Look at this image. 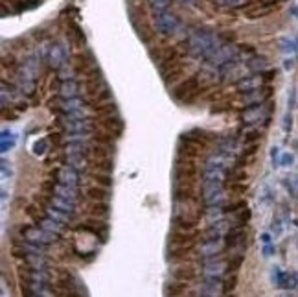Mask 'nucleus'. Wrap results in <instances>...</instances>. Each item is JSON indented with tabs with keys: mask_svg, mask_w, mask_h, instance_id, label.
Masks as SVG:
<instances>
[{
	"mask_svg": "<svg viewBox=\"0 0 298 297\" xmlns=\"http://www.w3.org/2000/svg\"><path fill=\"white\" fill-rule=\"evenodd\" d=\"M223 39L214 32H192L188 37V52L195 59H208L217 46L223 44Z\"/></svg>",
	"mask_w": 298,
	"mask_h": 297,
	"instance_id": "f257e3e1",
	"label": "nucleus"
},
{
	"mask_svg": "<svg viewBox=\"0 0 298 297\" xmlns=\"http://www.w3.org/2000/svg\"><path fill=\"white\" fill-rule=\"evenodd\" d=\"M202 192H204V201L208 207H221L227 199L221 181H204Z\"/></svg>",
	"mask_w": 298,
	"mask_h": 297,
	"instance_id": "f03ea898",
	"label": "nucleus"
},
{
	"mask_svg": "<svg viewBox=\"0 0 298 297\" xmlns=\"http://www.w3.org/2000/svg\"><path fill=\"white\" fill-rule=\"evenodd\" d=\"M59 107H61L65 118H87V114H85V102L79 96L61 100Z\"/></svg>",
	"mask_w": 298,
	"mask_h": 297,
	"instance_id": "7ed1b4c3",
	"label": "nucleus"
},
{
	"mask_svg": "<svg viewBox=\"0 0 298 297\" xmlns=\"http://www.w3.org/2000/svg\"><path fill=\"white\" fill-rule=\"evenodd\" d=\"M157 28L166 34V36H173L180 30V21L179 17L169 11H162V13L157 15Z\"/></svg>",
	"mask_w": 298,
	"mask_h": 297,
	"instance_id": "20e7f679",
	"label": "nucleus"
},
{
	"mask_svg": "<svg viewBox=\"0 0 298 297\" xmlns=\"http://www.w3.org/2000/svg\"><path fill=\"white\" fill-rule=\"evenodd\" d=\"M24 238L35 246H48L52 242H56V234L48 233V231H44L42 227H28L26 231H24Z\"/></svg>",
	"mask_w": 298,
	"mask_h": 297,
	"instance_id": "39448f33",
	"label": "nucleus"
},
{
	"mask_svg": "<svg viewBox=\"0 0 298 297\" xmlns=\"http://www.w3.org/2000/svg\"><path fill=\"white\" fill-rule=\"evenodd\" d=\"M204 277H215V279H223L225 275V260L221 257H210L204 259Z\"/></svg>",
	"mask_w": 298,
	"mask_h": 297,
	"instance_id": "423d86ee",
	"label": "nucleus"
},
{
	"mask_svg": "<svg viewBox=\"0 0 298 297\" xmlns=\"http://www.w3.org/2000/svg\"><path fill=\"white\" fill-rule=\"evenodd\" d=\"M225 292V284L223 279H215V277H204V283L201 286L202 297H221Z\"/></svg>",
	"mask_w": 298,
	"mask_h": 297,
	"instance_id": "0eeeda50",
	"label": "nucleus"
},
{
	"mask_svg": "<svg viewBox=\"0 0 298 297\" xmlns=\"http://www.w3.org/2000/svg\"><path fill=\"white\" fill-rule=\"evenodd\" d=\"M267 118H269V109L264 104L262 106H252L243 113V122L245 124H260V122L267 120Z\"/></svg>",
	"mask_w": 298,
	"mask_h": 297,
	"instance_id": "6e6552de",
	"label": "nucleus"
},
{
	"mask_svg": "<svg viewBox=\"0 0 298 297\" xmlns=\"http://www.w3.org/2000/svg\"><path fill=\"white\" fill-rule=\"evenodd\" d=\"M264 76L262 74H249V76H245L243 79L237 81V91L241 92H252V91H258V89H262L264 87Z\"/></svg>",
	"mask_w": 298,
	"mask_h": 297,
	"instance_id": "1a4fd4ad",
	"label": "nucleus"
},
{
	"mask_svg": "<svg viewBox=\"0 0 298 297\" xmlns=\"http://www.w3.org/2000/svg\"><path fill=\"white\" fill-rule=\"evenodd\" d=\"M46 59H48V65L52 69H61L63 65L66 63V50H65V46L63 44H52Z\"/></svg>",
	"mask_w": 298,
	"mask_h": 297,
	"instance_id": "9d476101",
	"label": "nucleus"
},
{
	"mask_svg": "<svg viewBox=\"0 0 298 297\" xmlns=\"http://www.w3.org/2000/svg\"><path fill=\"white\" fill-rule=\"evenodd\" d=\"M57 183L61 185H66V186H72V188H77V185H79V174H77V170H74L72 166H63L59 170V174H57Z\"/></svg>",
	"mask_w": 298,
	"mask_h": 297,
	"instance_id": "9b49d317",
	"label": "nucleus"
},
{
	"mask_svg": "<svg viewBox=\"0 0 298 297\" xmlns=\"http://www.w3.org/2000/svg\"><path fill=\"white\" fill-rule=\"evenodd\" d=\"M79 94V83L76 79H65L59 83V96L61 100H66V98H76Z\"/></svg>",
	"mask_w": 298,
	"mask_h": 297,
	"instance_id": "f8f14e48",
	"label": "nucleus"
},
{
	"mask_svg": "<svg viewBox=\"0 0 298 297\" xmlns=\"http://www.w3.org/2000/svg\"><path fill=\"white\" fill-rule=\"evenodd\" d=\"M223 249V240H214V238H204L201 246V255L204 259H210V257H217L221 253Z\"/></svg>",
	"mask_w": 298,
	"mask_h": 297,
	"instance_id": "ddd939ff",
	"label": "nucleus"
},
{
	"mask_svg": "<svg viewBox=\"0 0 298 297\" xmlns=\"http://www.w3.org/2000/svg\"><path fill=\"white\" fill-rule=\"evenodd\" d=\"M247 67H249L250 72H254V74H262L269 69V63H267V59L265 57H260V56H252L247 61Z\"/></svg>",
	"mask_w": 298,
	"mask_h": 297,
	"instance_id": "4468645a",
	"label": "nucleus"
},
{
	"mask_svg": "<svg viewBox=\"0 0 298 297\" xmlns=\"http://www.w3.org/2000/svg\"><path fill=\"white\" fill-rule=\"evenodd\" d=\"M66 164L77 172H81L87 168V155L85 153H66Z\"/></svg>",
	"mask_w": 298,
	"mask_h": 297,
	"instance_id": "2eb2a0df",
	"label": "nucleus"
},
{
	"mask_svg": "<svg viewBox=\"0 0 298 297\" xmlns=\"http://www.w3.org/2000/svg\"><path fill=\"white\" fill-rule=\"evenodd\" d=\"M52 207H56V209H59V211L66 212V214H70V216H72L74 211H76V203H74V201L59 198V196H54V198H52Z\"/></svg>",
	"mask_w": 298,
	"mask_h": 297,
	"instance_id": "dca6fc26",
	"label": "nucleus"
},
{
	"mask_svg": "<svg viewBox=\"0 0 298 297\" xmlns=\"http://www.w3.org/2000/svg\"><path fill=\"white\" fill-rule=\"evenodd\" d=\"M54 192H56V196H59V198L70 199V201H74V203L77 201V188H72V186L57 183L56 188H54Z\"/></svg>",
	"mask_w": 298,
	"mask_h": 297,
	"instance_id": "f3484780",
	"label": "nucleus"
},
{
	"mask_svg": "<svg viewBox=\"0 0 298 297\" xmlns=\"http://www.w3.org/2000/svg\"><path fill=\"white\" fill-rule=\"evenodd\" d=\"M280 50L284 52L285 56H295L298 50V41H295L293 37H284V39H280Z\"/></svg>",
	"mask_w": 298,
	"mask_h": 297,
	"instance_id": "a211bd4d",
	"label": "nucleus"
},
{
	"mask_svg": "<svg viewBox=\"0 0 298 297\" xmlns=\"http://www.w3.org/2000/svg\"><path fill=\"white\" fill-rule=\"evenodd\" d=\"M41 227L44 229V231H48V233L56 234V236H57V234L61 233L63 223H61V222H57V220H54V218H50V216H46V218L41 222Z\"/></svg>",
	"mask_w": 298,
	"mask_h": 297,
	"instance_id": "6ab92c4d",
	"label": "nucleus"
},
{
	"mask_svg": "<svg viewBox=\"0 0 298 297\" xmlns=\"http://www.w3.org/2000/svg\"><path fill=\"white\" fill-rule=\"evenodd\" d=\"M0 146H2V153H7L9 149H13L15 146V135L9 129H2V137H0Z\"/></svg>",
	"mask_w": 298,
	"mask_h": 297,
	"instance_id": "aec40b11",
	"label": "nucleus"
},
{
	"mask_svg": "<svg viewBox=\"0 0 298 297\" xmlns=\"http://www.w3.org/2000/svg\"><path fill=\"white\" fill-rule=\"evenodd\" d=\"M48 216H50V218L57 220V222H61L63 225H65V223H68L70 218H72L70 214H66V212L59 211V209H56V207H52V209H48Z\"/></svg>",
	"mask_w": 298,
	"mask_h": 297,
	"instance_id": "412c9836",
	"label": "nucleus"
},
{
	"mask_svg": "<svg viewBox=\"0 0 298 297\" xmlns=\"http://www.w3.org/2000/svg\"><path fill=\"white\" fill-rule=\"evenodd\" d=\"M169 2H171V0H149V6H151V9L155 11V15H159L162 13V11H166Z\"/></svg>",
	"mask_w": 298,
	"mask_h": 297,
	"instance_id": "4be33fe9",
	"label": "nucleus"
},
{
	"mask_svg": "<svg viewBox=\"0 0 298 297\" xmlns=\"http://www.w3.org/2000/svg\"><path fill=\"white\" fill-rule=\"evenodd\" d=\"M46 149H48V142H46V139H39V141L33 144V153L37 157L44 155V153H46Z\"/></svg>",
	"mask_w": 298,
	"mask_h": 297,
	"instance_id": "5701e85b",
	"label": "nucleus"
},
{
	"mask_svg": "<svg viewBox=\"0 0 298 297\" xmlns=\"http://www.w3.org/2000/svg\"><path fill=\"white\" fill-rule=\"evenodd\" d=\"M59 79H61V81H65V79H74V69H72L68 63H65L61 69H59Z\"/></svg>",
	"mask_w": 298,
	"mask_h": 297,
	"instance_id": "b1692460",
	"label": "nucleus"
},
{
	"mask_svg": "<svg viewBox=\"0 0 298 297\" xmlns=\"http://www.w3.org/2000/svg\"><path fill=\"white\" fill-rule=\"evenodd\" d=\"M293 164H295V155L289 153V151L282 153V157H280V166H284V168H291Z\"/></svg>",
	"mask_w": 298,
	"mask_h": 297,
	"instance_id": "393cba45",
	"label": "nucleus"
},
{
	"mask_svg": "<svg viewBox=\"0 0 298 297\" xmlns=\"http://www.w3.org/2000/svg\"><path fill=\"white\" fill-rule=\"evenodd\" d=\"M260 199L264 201L265 205H270L272 201H274V196H272V192H270V188L265 185L264 188H262V194H260Z\"/></svg>",
	"mask_w": 298,
	"mask_h": 297,
	"instance_id": "a878e982",
	"label": "nucleus"
},
{
	"mask_svg": "<svg viewBox=\"0 0 298 297\" xmlns=\"http://www.w3.org/2000/svg\"><path fill=\"white\" fill-rule=\"evenodd\" d=\"M282 129H284V133H291L293 131V116H291V113H287L284 116V122H282Z\"/></svg>",
	"mask_w": 298,
	"mask_h": 297,
	"instance_id": "bb28decb",
	"label": "nucleus"
},
{
	"mask_svg": "<svg viewBox=\"0 0 298 297\" xmlns=\"http://www.w3.org/2000/svg\"><path fill=\"white\" fill-rule=\"evenodd\" d=\"M280 157H282L280 148L272 146V148H270V161H272V166H280Z\"/></svg>",
	"mask_w": 298,
	"mask_h": 297,
	"instance_id": "cd10ccee",
	"label": "nucleus"
},
{
	"mask_svg": "<svg viewBox=\"0 0 298 297\" xmlns=\"http://www.w3.org/2000/svg\"><path fill=\"white\" fill-rule=\"evenodd\" d=\"M7 161L6 159H2V164H0V170H2V179L4 181H7L9 179V176H11V168H7Z\"/></svg>",
	"mask_w": 298,
	"mask_h": 297,
	"instance_id": "c85d7f7f",
	"label": "nucleus"
},
{
	"mask_svg": "<svg viewBox=\"0 0 298 297\" xmlns=\"http://www.w3.org/2000/svg\"><path fill=\"white\" fill-rule=\"evenodd\" d=\"M276 253V249H274V246L272 244H265L264 246V257L265 259H269V257H272V255Z\"/></svg>",
	"mask_w": 298,
	"mask_h": 297,
	"instance_id": "c756f323",
	"label": "nucleus"
},
{
	"mask_svg": "<svg viewBox=\"0 0 298 297\" xmlns=\"http://www.w3.org/2000/svg\"><path fill=\"white\" fill-rule=\"evenodd\" d=\"M221 4H225V6H230V7H236V6H241L243 0H219Z\"/></svg>",
	"mask_w": 298,
	"mask_h": 297,
	"instance_id": "7c9ffc66",
	"label": "nucleus"
},
{
	"mask_svg": "<svg viewBox=\"0 0 298 297\" xmlns=\"http://www.w3.org/2000/svg\"><path fill=\"white\" fill-rule=\"evenodd\" d=\"M260 238H262V242H264V244H270V242H272V238H270L269 233H264L262 236H260Z\"/></svg>",
	"mask_w": 298,
	"mask_h": 297,
	"instance_id": "2f4dec72",
	"label": "nucleus"
},
{
	"mask_svg": "<svg viewBox=\"0 0 298 297\" xmlns=\"http://www.w3.org/2000/svg\"><path fill=\"white\" fill-rule=\"evenodd\" d=\"M293 65H295L293 57H287V59H285V63H284V67L287 69V71H289V69H293Z\"/></svg>",
	"mask_w": 298,
	"mask_h": 297,
	"instance_id": "473e14b6",
	"label": "nucleus"
}]
</instances>
